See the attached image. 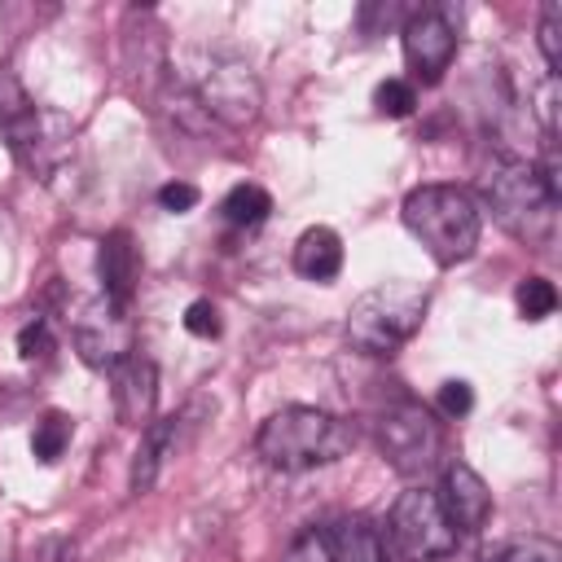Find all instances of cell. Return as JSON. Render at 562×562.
<instances>
[{
    "label": "cell",
    "mask_w": 562,
    "mask_h": 562,
    "mask_svg": "<svg viewBox=\"0 0 562 562\" xmlns=\"http://www.w3.org/2000/svg\"><path fill=\"white\" fill-rule=\"evenodd\" d=\"M351 443H356L351 422H342L325 408H307V404L277 408L255 435V452L263 457V465H272L281 474L334 465L351 452Z\"/></svg>",
    "instance_id": "1"
},
{
    "label": "cell",
    "mask_w": 562,
    "mask_h": 562,
    "mask_svg": "<svg viewBox=\"0 0 562 562\" xmlns=\"http://www.w3.org/2000/svg\"><path fill=\"white\" fill-rule=\"evenodd\" d=\"M171 92L180 114H202V123L246 127L259 114V79L233 53H202L189 75H171Z\"/></svg>",
    "instance_id": "2"
},
{
    "label": "cell",
    "mask_w": 562,
    "mask_h": 562,
    "mask_svg": "<svg viewBox=\"0 0 562 562\" xmlns=\"http://www.w3.org/2000/svg\"><path fill=\"white\" fill-rule=\"evenodd\" d=\"M479 193H483L487 211L496 215V224L505 233H514L527 246L549 241L558 202L544 189L536 162H527L518 154H492L487 167H483V176H479Z\"/></svg>",
    "instance_id": "3"
},
{
    "label": "cell",
    "mask_w": 562,
    "mask_h": 562,
    "mask_svg": "<svg viewBox=\"0 0 562 562\" xmlns=\"http://www.w3.org/2000/svg\"><path fill=\"white\" fill-rule=\"evenodd\" d=\"M400 215H404V228L443 268L470 259L474 246H479V233H483V220H479L474 198L465 189H457V184H417L404 198V211Z\"/></svg>",
    "instance_id": "4"
},
{
    "label": "cell",
    "mask_w": 562,
    "mask_h": 562,
    "mask_svg": "<svg viewBox=\"0 0 562 562\" xmlns=\"http://www.w3.org/2000/svg\"><path fill=\"white\" fill-rule=\"evenodd\" d=\"M426 290L417 281H382L364 290L347 312V342L360 356H395L426 316Z\"/></svg>",
    "instance_id": "5"
},
{
    "label": "cell",
    "mask_w": 562,
    "mask_h": 562,
    "mask_svg": "<svg viewBox=\"0 0 562 562\" xmlns=\"http://www.w3.org/2000/svg\"><path fill=\"white\" fill-rule=\"evenodd\" d=\"M0 132H4V140L13 145V154H18L31 171H40V176L53 171V158L66 154V140H70L66 123H61L57 114H44V110L26 97V88L18 83V75L4 70V66H0Z\"/></svg>",
    "instance_id": "6"
},
{
    "label": "cell",
    "mask_w": 562,
    "mask_h": 562,
    "mask_svg": "<svg viewBox=\"0 0 562 562\" xmlns=\"http://www.w3.org/2000/svg\"><path fill=\"white\" fill-rule=\"evenodd\" d=\"M382 536L408 562H435V558H448L457 549V527L443 514L439 492H430V487L400 492V501L386 514V531Z\"/></svg>",
    "instance_id": "7"
},
{
    "label": "cell",
    "mask_w": 562,
    "mask_h": 562,
    "mask_svg": "<svg viewBox=\"0 0 562 562\" xmlns=\"http://www.w3.org/2000/svg\"><path fill=\"white\" fill-rule=\"evenodd\" d=\"M378 443L386 452V461L400 470V474H422L435 465L439 457V422L417 404V400H400L382 413L378 422Z\"/></svg>",
    "instance_id": "8"
},
{
    "label": "cell",
    "mask_w": 562,
    "mask_h": 562,
    "mask_svg": "<svg viewBox=\"0 0 562 562\" xmlns=\"http://www.w3.org/2000/svg\"><path fill=\"white\" fill-rule=\"evenodd\" d=\"M75 347H79L83 364H92V369H114L119 360H127L132 356V316H127V307L110 303L105 294L83 303L79 316H75Z\"/></svg>",
    "instance_id": "9"
},
{
    "label": "cell",
    "mask_w": 562,
    "mask_h": 562,
    "mask_svg": "<svg viewBox=\"0 0 562 562\" xmlns=\"http://www.w3.org/2000/svg\"><path fill=\"white\" fill-rule=\"evenodd\" d=\"M457 57V26L448 9H417L404 22V61L422 83H439Z\"/></svg>",
    "instance_id": "10"
},
{
    "label": "cell",
    "mask_w": 562,
    "mask_h": 562,
    "mask_svg": "<svg viewBox=\"0 0 562 562\" xmlns=\"http://www.w3.org/2000/svg\"><path fill=\"white\" fill-rule=\"evenodd\" d=\"M110 395H114V417L123 426H149L154 422V404H158V369L145 356H127L110 369Z\"/></svg>",
    "instance_id": "11"
},
{
    "label": "cell",
    "mask_w": 562,
    "mask_h": 562,
    "mask_svg": "<svg viewBox=\"0 0 562 562\" xmlns=\"http://www.w3.org/2000/svg\"><path fill=\"white\" fill-rule=\"evenodd\" d=\"M439 501H443V514L452 518L457 531H479L487 522V514H492V492H487V483L465 461H452L443 470Z\"/></svg>",
    "instance_id": "12"
},
{
    "label": "cell",
    "mask_w": 562,
    "mask_h": 562,
    "mask_svg": "<svg viewBox=\"0 0 562 562\" xmlns=\"http://www.w3.org/2000/svg\"><path fill=\"white\" fill-rule=\"evenodd\" d=\"M97 272H101V294L119 307L132 303V290H136V272H140V259H136V246H132V233L127 228H114L101 237V250H97Z\"/></svg>",
    "instance_id": "13"
},
{
    "label": "cell",
    "mask_w": 562,
    "mask_h": 562,
    "mask_svg": "<svg viewBox=\"0 0 562 562\" xmlns=\"http://www.w3.org/2000/svg\"><path fill=\"white\" fill-rule=\"evenodd\" d=\"M176 430H180V417H158L140 430V448L132 457V470H127V487L140 496L158 483L162 474V461L171 457V443H176Z\"/></svg>",
    "instance_id": "14"
},
{
    "label": "cell",
    "mask_w": 562,
    "mask_h": 562,
    "mask_svg": "<svg viewBox=\"0 0 562 562\" xmlns=\"http://www.w3.org/2000/svg\"><path fill=\"white\" fill-rule=\"evenodd\" d=\"M294 272L307 281H334L342 272V241L334 228L316 224L294 241Z\"/></svg>",
    "instance_id": "15"
},
{
    "label": "cell",
    "mask_w": 562,
    "mask_h": 562,
    "mask_svg": "<svg viewBox=\"0 0 562 562\" xmlns=\"http://www.w3.org/2000/svg\"><path fill=\"white\" fill-rule=\"evenodd\" d=\"M329 540H334V558L338 562H391L386 536L369 518H342V522H334L329 527Z\"/></svg>",
    "instance_id": "16"
},
{
    "label": "cell",
    "mask_w": 562,
    "mask_h": 562,
    "mask_svg": "<svg viewBox=\"0 0 562 562\" xmlns=\"http://www.w3.org/2000/svg\"><path fill=\"white\" fill-rule=\"evenodd\" d=\"M268 211H272V198H268V189H259V184H233V189L224 193V202H220V215H224L233 228H255V224L268 220Z\"/></svg>",
    "instance_id": "17"
},
{
    "label": "cell",
    "mask_w": 562,
    "mask_h": 562,
    "mask_svg": "<svg viewBox=\"0 0 562 562\" xmlns=\"http://www.w3.org/2000/svg\"><path fill=\"white\" fill-rule=\"evenodd\" d=\"M70 435H75V422H70L61 408H48V413L35 422V430H31V452H35V461L53 465V461L66 452Z\"/></svg>",
    "instance_id": "18"
},
{
    "label": "cell",
    "mask_w": 562,
    "mask_h": 562,
    "mask_svg": "<svg viewBox=\"0 0 562 562\" xmlns=\"http://www.w3.org/2000/svg\"><path fill=\"white\" fill-rule=\"evenodd\" d=\"M487 562H562V544L549 536H518L487 553Z\"/></svg>",
    "instance_id": "19"
},
{
    "label": "cell",
    "mask_w": 562,
    "mask_h": 562,
    "mask_svg": "<svg viewBox=\"0 0 562 562\" xmlns=\"http://www.w3.org/2000/svg\"><path fill=\"white\" fill-rule=\"evenodd\" d=\"M514 303H518L522 321H544V316H553V307H558V290H553V281H544V277H527V281H518Z\"/></svg>",
    "instance_id": "20"
},
{
    "label": "cell",
    "mask_w": 562,
    "mask_h": 562,
    "mask_svg": "<svg viewBox=\"0 0 562 562\" xmlns=\"http://www.w3.org/2000/svg\"><path fill=\"white\" fill-rule=\"evenodd\" d=\"M281 562H338L334 558V540H329V527H303L294 540H290V549H285V558Z\"/></svg>",
    "instance_id": "21"
},
{
    "label": "cell",
    "mask_w": 562,
    "mask_h": 562,
    "mask_svg": "<svg viewBox=\"0 0 562 562\" xmlns=\"http://www.w3.org/2000/svg\"><path fill=\"white\" fill-rule=\"evenodd\" d=\"M373 105H378V114H386V119H408L413 105H417V88H413L408 79H382L378 92H373Z\"/></svg>",
    "instance_id": "22"
},
{
    "label": "cell",
    "mask_w": 562,
    "mask_h": 562,
    "mask_svg": "<svg viewBox=\"0 0 562 562\" xmlns=\"http://www.w3.org/2000/svg\"><path fill=\"white\" fill-rule=\"evenodd\" d=\"M540 53H544L549 75H558V66H562V4L558 0H549L540 9Z\"/></svg>",
    "instance_id": "23"
},
{
    "label": "cell",
    "mask_w": 562,
    "mask_h": 562,
    "mask_svg": "<svg viewBox=\"0 0 562 562\" xmlns=\"http://www.w3.org/2000/svg\"><path fill=\"white\" fill-rule=\"evenodd\" d=\"M18 356L22 360H48L53 356V329H48L44 316H35L18 329Z\"/></svg>",
    "instance_id": "24"
},
{
    "label": "cell",
    "mask_w": 562,
    "mask_h": 562,
    "mask_svg": "<svg viewBox=\"0 0 562 562\" xmlns=\"http://www.w3.org/2000/svg\"><path fill=\"white\" fill-rule=\"evenodd\" d=\"M198 184H189V180H171V184H162L158 189V206L162 211H171V215H184V211H193L198 206Z\"/></svg>",
    "instance_id": "25"
},
{
    "label": "cell",
    "mask_w": 562,
    "mask_h": 562,
    "mask_svg": "<svg viewBox=\"0 0 562 562\" xmlns=\"http://www.w3.org/2000/svg\"><path fill=\"white\" fill-rule=\"evenodd\" d=\"M184 329H189L193 338H215V334H220V312H215V303H206V299L189 303V307H184Z\"/></svg>",
    "instance_id": "26"
},
{
    "label": "cell",
    "mask_w": 562,
    "mask_h": 562,
    "mask_svg": "<svg viewBox=\"0 0 562 562\" xmlns=\"http://www.w3.org/2000/svg\"><path fill=\"white\" fill-rule=\"evenodd\" d=\"M470 404H474V395H470V386L465 382H443L439 386V413H448V417H465L470 413Z\"/></svg>",
    "instance_id": "27"
}]
</instances>
